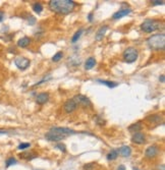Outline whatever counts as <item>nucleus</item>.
<instances>
[{
    "label": "nucleus",
    "instance_id": "10",
    "mask_svg": "<svg viewBox=\"0 0 165 170\" xmlns=\"http://www.w3.org/2000/svg\"><path fill=\"white\" fill-rule=\"evenodd\" d=\"M159 152V149L157 146H155V145H153V146H150L149 148H147L146 152H145V156H146L147 158H154L156 157Z\"/></svg>",
    "mask_w": 165,
    "mask_h": 170
},
{
    "label": "nucleus",
    "instance_id": "17",
    "mask_svg": "<svg viewBox=\"0 0 165 170\" xmlns=\"http://www.w3.org/2000/svg\"><path fill=\"white\" fill-rule=\"evenodd\" d=\"M97 82L106 86V87L110 88V89H113V88H115L118 86V83H115V82H109V80H97Z\"/></svg>",
    "mask_w": 165,
    "mask_h": 170
},
{
    "label": "nucleus",
    "instance_id": "27",
    "mask_svg": "<svg viewBox=\"0 0 165 170\" xmlns=\"http://www.w3.org/2000/svg\"><path fill=\"white\" fill-rule=\"evenodd\" d=\"M164 1L163 0H155V1H152V5H163Z\"/></svg>",
    "mask_w": 165,
    "mask_h": 170
},
{
    "label": "nucleus",
    "instance_id": "13",
    "mask_svg": "<svg viewBox=\"0 0 165 170\" xmlns=\"http://www.w3.org/2000/svg\"><path fill=\"white\" fill-rule=\"evenodd\" d=\"M117 152H118L119 154L124 158L130 157V154H131V150L128 146H122L121 148H119V149L117 150Z\"/></svg>",
    "mask_w": 165,
    "mask_h": 170
},
{
    "label": "nucleus",
    "instance_id": "30",
    "mask_svg": "<svg viewBox=\"0 0 165 170\" xmlns=\"http://www.w3.org/2000/svg\"><path fill=\"white\" fill-rule=\"evenodd\" d=\"M88 18H89V21H93V13H89Z\"/></svg>",
    "mask_w": 165,
    "mask_h": 170
},
{
    "label": "nucleus",
    "instance_id": "24",
    "mask_svg": "<svg viewBox=\"0 0 165 170\" xmlns=\"http://www.w3.org/2000/svg\"><path fill=\"white\" fill-rule=\"evenodd\" d=\"M31 145L29 143H21V145H18V150H26L28 149V148H30Z\"/></svg>",
    "mask_w": 165,
    "mask_h": 170
},
{
    "label": "nucleus",
    "instance_id": "22",
    "mask_svg": "<svg viewBox=\"0 0 165 170\" xmlns=\"http://www.w3.org/2000/svg\"><path fill=\"white\" fill-rule=\"evenodd\" d=\"M62 57H63V53L59 51L52 57V61H53V62H58L59 60L62 59Z\"/></svg>",
    "mask_w": 165,
    "mask_h": 170
},
{
    "label": "nucleus",
    "instance_id": "19",
    "mask_svg": "<svg viewBox=\"0 0 165 170\" xmlns=\"http://www.w3.org/2000/svg\"><path fill=\"white\" fill-rule=\"evenodd\" d=\"M107 160L109 161H113V160H115V159L118 157V152H117V150H112V151H110L107 154Z\"/></svg>",
    "mask_w": 165,
    "mask_h": 170
},
{
    "label": "nucleus",
    "instance_id": "6",
    "mask_svg": "<svg viewBox=\"0 0 165 170\" xmlns=\"http://www.w3.org/2000/svg\"><path fill=\"white\" fill-rule=\"evenodd\" d=\"M15 64L16 65V67H18V69H21V70H25V69H27L30 66L31 61H30V59H28V58H26V57L18 56L15 59Z\"/></svg>",
    "mask_w": 165,
    "mask_h": 170
},
{
    "label": "nucleus",
    "instance_id": "3",
    "mask_svg": "<svg viewBox=\"0 0 165 170\" xmlns=\"http://www.w3.org/2000/svg\"><path fill=\"white\" fill-rule=\"evenodd\" d=\"M148 46L153 50H164L165 47V35L156 34L153 35L147 40Z\"/></svg>",
    "mask_w": 165,
    "mask_h": 170
},
{
    "label": "nucleus",
    "instance_id": "26",
    "mask_svg": "<svg viewBox=\"0 0 165 170\" xmlns=\"http://www.w3.org/2000/svg\"><path fill=\"white\" fill-rule=\"evenodd\" d=\"M95 167V164H86L85 166H84V169L85 170H93Z\"/></svg>",
    "mask_w": 165,
    "mask_h": 170
},
{
    "label": "nucleus",
    "instance_id": "20",
    "mask_svg": "<svg viewBox=\"0 0 165 170\" xmlns=\"http://www.w3.org/2000/svg\"><path fill=\"white\" fill-rule=\"evenodd\" d=\"M83 32H84V30L83 29H80L79 31H77V32L74 33V35L72 36V38H71V43L72 44H74L75 42L79 41V39L81 38V36H82Z\"/></svg>",
    "mask_w": 165,
    "mask_h": 170
},
{
    "label": "nucleus",
    "instance_id": "18",
    "mask_svg": "<svg viewBox=\"0 0 165 170\" xmlns=\"http://www.w3.org/2000/svg\"><path fill=\"white\" fill-rule=\"evenodd\" d=\"M141 129H142L141 122H138V123H134V124H131L130 127H128V130H130V132H133V133L139 132Z\"/></svg>",
    "mask_w": 165,
    "mask_h": 170
},
{
    "label": "nucleus",
    "instance_id": "33",
    "mask_svg": "<svg viewBox=\"0 0 165 170\" xmlns=\"http://www.w3.org/2000/svg\"><path fill=\"white\" fill-rule=\"evenodd\" d=\"M6 133H8L6 130H0V135H6Z\"/></svg>",
    "mask_w": 165,
    "mask_h": 170
},
{
    "label": "nucleus",
    "instance_id": "28",
    "mask_svg": "<svg viewBox=\"0 0 165 170\" xmlns=\"http://www.w3.org/2000/svg\"><path fill=\"white\" fill-rule=\"evenodd\" d=\"M35 23H36L35 18H33V16H31V18H29V24H30V25H34Z\"/></svg>",
    "mask_w": 165,
    "mask_h": 170
},
{
    "label": "nucleus",
    "instance_id": "14",
    "mask_svg": "<svg viewBox=\"0 0 165 170\" xmlns=\"http://www.w3.org/2000/svg\"><path fill=\"white\" fill-rule=\"evenodd\" d=\"M108 30V27L107 26H103L100 28L99 30H98V32L96 33V37H95V39H96L97 41H101L103 37H104V35H105V33H106V31Z\"/></svg>",
    "mask_w": 165,
    "mask_h": 170
},
{
    "label": "nucleus",
    "instance_id": "25",
    "mask_svg": "<svg viewBox=\"0 0 165 170\" xmlns=\"http://www.w3.org/2000/svg\"><path fill=\"white\" fill-rule=\"evenodd\" d=\"M56 148H58V149H59L60 151L63 152V153L66 152V147H65V145H64V144H57Z\"/></svg>",
    "mask_w": 165,
    "mask_h": 170
},
{
    "label": "nucleus",
    "instance_id": "11",
    "mask_svg": "<svg viewBox=\"0 0 165 170\" xmlns=\"http://www.w3.org/2000/svg\"><path fill=\"white\" fill-rule=\"evenodd\" d=\"M131 12V9L130 8H124V9H120L118 11H116L114 15H112V18L113 19H119L121 18H124V16L130 15Z\"/></svg>",
    "mask_w": 165,
    "mask_h": 170
},
{
    "label": "nucleus",
    "instance_id": "5",
    "mask_svg": "<svg viewBox=\"0 0 165 170\" xmlns=\"http://www.w3.org/2000/svg\"><path fill=\"white\" fill-rule=\"evenodd\" d=\"M138 56H139L138 50L136 48H134V47H128L124 52V59L125 62H127V63L135 62V61L138 59Z\"/></svg>",
    "mask_w": 165,
    "mask_h": 170
},
{
    "label": "nucleus",
    "instance_id": "9",
    "mask_svg": "<svg viewBox=\"0 0 165 170\" xmlns=\"http://www.w3.org/2000/svg\"><path fill=\"white\" fill-rule=\"evenodd\" d=\"M77 106L78 105L75 104V102L74 101V100L69 99L65 103H64L63 109H64V111H65L66 113H71V112H74L75 109H77Z\"/></svg>",
    "mask_w": 165,
    "mask_h": 170
},
{
    "label": "nucleus",
    "instance_id": "8",
    "mask_svg": "<svg viewBox=\"0 0 165 170\" xmlns=\"http://www.w3.org/2000/svg\"><path fill=\"white\" fill-rule=\"evenodd\" d=\"M131 142L135 144H138V145L145 144V142H146V136H145L144 133L141 132H136V133H134L133 136H131Z\"/></svg>",
    "mask_w": 165,
    "mask_h": 170
},
{
    "label": "nucleus",
    "instance_id": "12",
    "mask_svg": "<svg viewBox=\"0 0 165 170\" xmlns=\"http://www.w3.org/2000/svg\"><path fill=\"white\" fill-rule=\"evenodd\" d=\"M48 100H49V94L41 93V94H39L37 96V98H36V102H37L39 105H43L48 102Z\"/></svg>",
    "mask_w": 165,
    "mask_h": 170
},
{
    "label": "nucleus",
    "instance_id": "1",
    "mask_svg": "<svg viewBox=\"0 0 165 170\" xmlns=\"http://www.w3.org/2000/svg\"><path fill=\"white\" fill-rule=\"evenodd\" d=\"M75 7V3L72 0H51L49 2V8L52 11L60 15H68Z\"/></svg>",
    "mask_w": 165,
    "mask_h": 170
},
{
    "label": "nucleus",
    "instance_id": "2",
    "mask_svg": "<svg viewBox=\"0 0 165 170\" xmlns=\"http://www.w3.org/2000/svg\"><path fill=\"white\" fill-rule=\"evenodd\" d=\"M75 132L68 127H53L45 135V138L49 142H59L68 138V136L74 135Z\"/></svg>",
    "mask_w": 165,
    "mask_h": 170
},
{
    "label": "nucleus",
    "instance_id": "29",
    "mask_svg": "<svg viewBox=\"0 0 165 170\" xmlns=\"http://www.w3.org/2000/svg\"><path fill=\"white\" fill-rule=\"evenodd\" d=\"M159 80H160L161 83H164V82H165V77H164V74H162V76H160V77H159Z\"/></svg>",
    "mask_w": 165,
    "mask_h": 170
},
{
    "label": "nucleus",
    "instance_id": "16",
    "mask_svg": "<svg viewBox=\"0 0 165 170\" xmlns=\"http://www.w3.org/2000/svg\"><path fill=\"white\" fill-rule=\"evenodd\" d=\"M95 65H96V59H95L94 57H89L85 63V68L87 70H90Z\"/></svg>",
    "mask_w": 165,
    "mask_h": 170
},
{
    "label": "nucleus",
    "instance_id": "4",
    "mask_svg": "<svg viewBox=\"0 0 165 170\" xmlns=\"http://www.w3.org/2000/svg\"><path fill=\"white\" fill-rule=\"evenodd\" d=\"M141 28L146 33H153L158 29H160V23L155 19H146L142 25Z\"/></svg>",
    "mask_w": 165,
    "mask_h": 170
},
{
    "label": "nucleus",
    "instance_id": "15",
    "mask_svg": "<svg viewBox=\"0 0 165 170\" xmlns=\"http://www.w3.org/2000/svg\"><path fill=\"white\" fill-rule=\"evenodd\" d=\"M30 43H31V39L29 37H23L18 41V46L21 47V48H26V47L30 45Z\"/></svg>",
    "mask_w": 165,
    "mask_h": 170
},
{
    "label": "nucleus",
    "instance_id": "31",
    "mask_svg": "<svg viewBox=\"0 0 165 170\" xmlns=\"http://www.w3.org/2000/svg\"><path fill=\"white\" fill-rule=\"evenodd\" d=\"M117 170H127V169H125V166L124 165H119L118 168H117Z\"/></svg>",
    "mask_w": 165,
    "mask_h": 170
},
{
    "label": "nucleus",
    "instance_id": "7",
    "mask_svg": "<svg viewBox=\"0 0 165 170\" xmlns=\"http://www.w3.org/2000/svg\"><path fill=\"white\" fill-rule=\"evenodd\" d=\"M72 100L75 102L77 105H81V106H83V107L91 106V101L89 100V98H87L86 96H84V95H75Z\"/></svg>",
    "mask_w": 165,
    "mask_h": 170
},
{
    "label": "nucleus",
    "instance_id": "21",
    "mask_svg": "<svg viewBox=\"0 0 165 170\" xmlns=\"http://www.w3.org/2000/svg\"><path fill=\"white\" fill-rule=\"evenodd\" d=\"M33 10H34L35 12H37V13H41L42 10H43V6H42L41 3L36 2V3H34V5H33Z\"/></svg>",
    "mask_w": 165,
    "mask_h": 170
},
{
    "label": "nucleus",
    "instance_id": "32",
    "mask_svg": "<svg viewBox=\"0 0 165 170\" xmlns=\"http://www.w3.org/2000/svg\"><path fill=\"white\" fill-rule=\"evenodd\" d=\"M3 18H4V13L2 11H0V21H3Z\"/></svg>",
    "mask_w": 165,
    "mask_h": 170
},
{
    "label": "nucleus",
    "instance_id": "23",
    "mask_svg": "<svg viewBox=\"0 0 165 170\" xmlns=\"http://www.w3.org/2000/svg\"><path fill=\"white\" fill-rule=\"evenodd\" d=\"M16 162H18V161H16L13 157L8 158L7 160H6V162H5V165H6V168H8V167H10V166H12V165H15V164H16Z\"/></svg>",
    "mask_w": 165,
    "mask_h": 170
}]
</instances>
